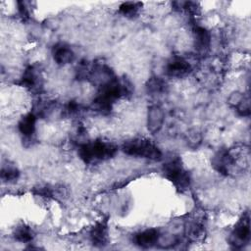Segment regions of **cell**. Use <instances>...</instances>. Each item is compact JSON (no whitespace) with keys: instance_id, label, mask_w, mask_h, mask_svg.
<instances>
[{"instance_id":"cell-1","label":"cell","mask_w":251,"mask_h":251,"mask_svg":"<svg viewBox=\"0 0 251 251\" xmlns=\"http://www.w3.org/2000/svg\"><path fill=\"white\" fill-rule=\"evenodd\" d=\"M131 89V84L127 80L115 76L99 86L97 95L92 102V107L100 114L107 115L112 111L113 105L118 99L130 95Z\"/></svg>"},{"instance_id":"cell-2","label":"cell","mask_w":251,"mask_h":251,"mask_svg":"<svg viewBox=\"0 0 251 251\" xmlns=\"http://www.w3.org/2000/svg\"><path fill=\"white\" fill-rule=\"evenodd\" d=\"M117 150V146L113 143L95 140L81 144L78 147V155L85 164H91L93 162L105 161L114 157Z\"/></svg>"},{"instance_id":"cell-3","label":"cell","mask_w":251,"mask_h":251,"mask_svg":"<svg viewBox=\"0 0 251 251\" xmlns=\"http://www.w3.org/2000/svg\"><path fill=\"white\" fill-rule=\"evenodd\" d=\"M163 173L166 178H168L177 190L184 191L189 187L190 176L184 169L179 157L174 156L165 162Z\"/></svg>"},{"instance_id":"cell-4","label":"cell","mask_w":251,"mask_h":251,"mask_svg":"<svg viewBox=\"0 0 251 251\" xmlns=\"http://www.w3.org/2000/svg\"><path fill=\"white\" fill-rule=\"evenodd\" d=\"M122 150L127 155L146 158L153 161L162 158L161 150L151 140L146 138H134L128 140L123 144Z\"/></svg>"},{"instance_id":"cell-5","label":"cell","mask_w":251,"mask_h":251,"mask_svg":"<svg viewBox=\"0 0 251 251\" xmlns=\"http://www.w3.org/2000/svg\"><path fill=\"white\" fill-rule=\"evenodd\" d=\"M250 218L249 214L245 213L235 224L230 234L229 242L234 248H243L250 242Z\"/></svg>"},{"instance_id":"cell-6","label":"cell","mask_w":251,"mask_h":251,"mask_svg":"<svg viewBox=\"0 0 251 251\" xmlns=\"http://www.w3.org/2000/svg\"><path fill=\"white\" fill-rule=\"evenodd\" d=\"M211 162L214 169L225 176L229 175L236 165L235 156L227 149H223L217 152Z\"/></svg>"},{"instance_id":"cell-7","label":"cell","mask_w":251,"mask_h":251,"mask_svg":"<svg viewBox=\"0 0 251 251\" xmlns=\"http://www.w3.org/2000/svg\"><path fill=\"white\" fill-rule=\"evenodd\" d=\"M21 85L29 90H38L42 85L41 71L38 66H28L21 77Z\"/></svg>"},{"instance_id":"cell-8","label":"cell","mask_w":251,"mask_h":251,"mask_svg":"<svg viewBox=\"0 0 251 251\" xmlns=\"http://www.w3.org/2000/svg\"><path fill=\"white\" fill-rule=\"evenodd\" d=\"M190 64L183 58L174 57L166 65L165 71L171 77H183L191 72Z\"/></svg>"},{"instance_id":"cell-9","label":"cell","mask_w":251,"mask_h":251,"mask_svg":"<svg viewBox=\"0 0 251 251\" xmlns=\"http://www.w3.org/2000/svg\"><path fill=\"white\" fill-rule=\"evenodd\" d=\"M91 243L96 247H104L109 242V227L107 220L96 223L89 232Z\"/></svg>"},{"instance_id":"cell-10","label":"cell","mask_w":251,"mask_h":251,"mask_svg":"<svg viewBox=\"0 0 251 251\" xmlns=\"http://www.w3.org/2000/svg\"><path fill=\"white\" fill-rule=\"evenodd\" d=\"M160 237H161V233L159 229L148 228L136 233L134 235L133 241L138 247L147 249L157 245L160 241Z\"/></svg>"},{"instance_id":"cell-11","label":"cell","mask_w":251,"mask_h":251,"mask_svg":"<svg viewBox=\"0 0 251 251\" xmlns=\"http://www.w3.org/2000/svg\"><path fill=\"white\" fill-rule=\"evenodd\" d=\"M164 120V111L160 106L152 105L148 108L147 127L151 133H156L162 128Z\"/></svg>"},{"instance_id":"cell-12","label":"cell","mask_w":251,"mask_h":251,"mask_svg":"<svg viewBox=\"0 0 251 251\" xmlns=\"http://www.w3.org/2000/svg\"><path fill=\"white\" fill-rule=\"evenodd\" d=\"M52 55L54 61L61 66L68 65L75 60V53L73 49L66 43H57L53 46Z\"/></svg>"},{"instance_id":"cell-13","label":"cell","mask_w":251,"mask_h":251,"mask_svg":"<svg viewBox=\"0 0 251 251\" xmlns=\"http://www.w3.org/2000/svg\"><path fill=\"white\" fill-rule=\"evenodd\" d=\"M194 47L199 53H206L211 44L210 32L203 26L195 25L193 27Z\"/></svg>"},{"instance_id":"cell-14","label":"cell","mask_w":251,"mask_h":251,"mask_svg":"<svg viewBox=\"0 0 251 251\" xmlns=\"http://www.w3.org/2000/svg\"><path fill=\"white\" fill-rule=\"evenodd\" d=\"M35 125L36 115L33 112L27 113L20 120L18 124L19 131L25 139H31L35 132Z\"/></svg>"},{"instance_id":"cell-15","label":"cell","mask_w":251,"mask_h":251,"mask_svg":"<svg viewBox=\"0 0 251 251\" xmlns=\"http://www.w3.org/2000/svg\"><path fill=\"white\" fill-rule=\"evenodd\" d=\"M146 90L150 95H161L166 90V83L162 78L153 76L148 79L146 83Z\"/></svg>"},{"instance_id":"cell-16","label":"cell","mask_w":251,"mask_h":251,"mask_svg":"<svg viewBox=\"0 0 251 251\" xmlns=\"http://www.w3.org/2000/svg\"><path fill=\"white\" fill-rule=\"evenodd\" d=\"M13 236L17 241L22 243H26V242H30L33 239L34 234L29 226L25 225H21L15 228Z\"/></svg>"},{"instance_id":"cell-17","label":"cell","mask_w":251,"mask_h":251,"mask_svg":"<svg viewBox=\"0 0 251 251\" xmlns=\"http://www.w3.org/2000/svg\"><path fill=\"white\" fill-rule=\"evenodd\" d=\"M20 172L14 165H2L1 168V179L4 182H12L19 178Z\"/></svg>"},{"instance_id":"cell-18","label":"cell","mask_w":251,"mask_h":251,"mask_svg":"<svg viewBox=\"0 0 251 251\" xmlns=\"http://www.w3.org/2000/svg\"><path fill=\"white\" fill-rule=\"evenodd\" d=\"M142 3L140 2H124L120 5V13L126 18H133L138 14L139 9L141 8Z\"/></svg>"},{"instance_id":"cell-19","label":"cell","mask_w":251,"mask_h":251,"mask_svg":"<svg viewBox=\"0 0 251 251\" xmlns=\"http://www.w3.org/2000/svg\"><path fill=\"white\" fill-rule=\"evenodd\" d=\"M185 233L187 237L192 239H197L202 235L203 227L198 223H190L185 227Z\"/></svg>"},{"instance_id":"cell-20","label":"cell","mask_w":251,"mask_h":251,"mask_svg":"<svg viewBox=\"0 0 251 251\" xmlns=\"http://www.w3.org/2000/svg\"><path fill=\"white\" fill-rule=\"evenodd\" d=\"M238 115L246 117L250 115V99L248 95H244L241 101L234 107Z\"/></svg>"},{"instance_id":"cell-21","label":"cell","mask_w":251,"mask_h":251,"mask_svg":"<svg viewBox=\"0 0 251 251\" xmlns=\"http://www.w3.org/2000/svg\"><path fill=\"white\" fill-rule=\"evenodd\" d=\"M18 10H19V14L20 16L24 19V20H27L29 18V10L27 5L29 4V2H25V1H18Z\"/></svg>"},{"instance_id":"cell-22","label":"cell","mask_w":251,"mask_h":251,"mask_svg":"<svg viewBox=\"0 0 251 251\" xmlns=\"http://www.w3.org/2000/svg\"><path fill=\"white\" fill-rule=\"evenodd\" d=\"M78 109H79V106L76 102L70 101L63 109V114L66 116H72V115H75V113H77Z\"/></svg>"}]
</instances>
